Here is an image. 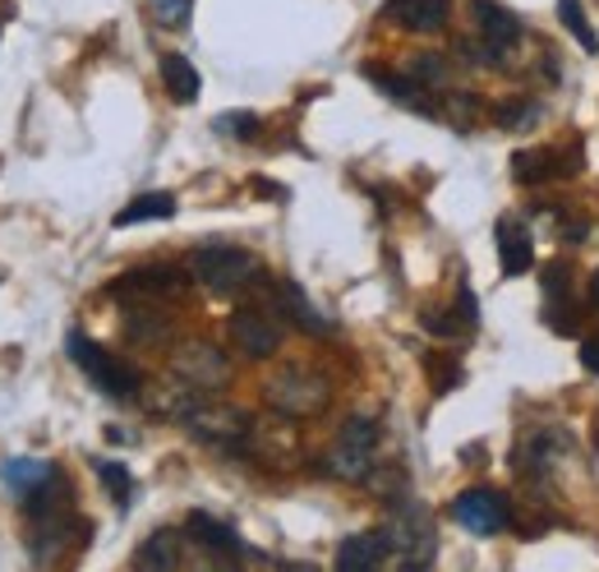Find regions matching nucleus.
Here are the masks:
<instances>
[{
    "mask_svg": "<svg viewBox=\"0 0 599 572\" xmlns=\"http://www.w3.org/2000/svg\"><path fill=\"white\" fill-rule=\"evenodd\" d=\"M190 273H194V282L207 286V292L231 296V292H240L245 277L254 273V258L245 250H236V245H203L190 258Z\"/></svg>",
    "mask_w": 599,
    "mask_h": 572,
    "instance_id": "2",
    "label": "nucleus"
},
{
    "mask_svg": "<svg viewBox=\"0 0 599 572\" xmlns=\"http://www.w3.org/2000/svg\"><path fill=\"white\" fill-rule=\"evenodd\" d=\"M129 332H135L139 342H152V337H162V332H167V324H158V315H135Z\"/></svg>",
    "mask_w": 599,
    "mask_h": 572,
    "instance_id": "30",
    "label": "nucleus"
},
{
    "mask_svg": "<svg viewBox=\"0 0 599 572\" xmlns=\"http://www.w3.org/2000/svg\"><path fill=\"white\" fill-rule=\"evenodd\" d=\"M93 472H97L101 485H107L111 504H116V508H129V494H135V476H129L120 462H107V457H93Z\"/></svg>",
    "mask_w": 599,
    "mask_h": 572,
    "instance_id": "21",
    "label": "nucleus"
},
{
    "mask_svg": "<svg viewBox=\"0 0 599 572\" xmlns=\"http://www.w3.org/2000/svg\"><path fill=\"white\" fill-rule=\"evenodd\" d=\"M374 448H378V425L355 415V421H346L342 434H336V448H332L328 466L346 480H364L374 472Z\"/></svg>",
    "mask_w": 599,
    "mask_h": 572,
    "instance_id": "4",
    "label": "nucleus"
},
{
    "mask_svg": "<svg viewBox=\"0 0 599 572\" xmlns=\"http://www.w3.org/2000/svg\"><path fill=\"white\" fill-rule=\"evenodd\" d=\"M452 14V0H387L378 10L383 23H393L402 33H438Z\"/></svg>",
    "mask_w": 599,
    "mask_h": 572,
    "instance_id": "8",
    "label": "nucleus"
},
{
    "mask_svg": "<svg viewBox=\"0 0 599 572\" xmlns=\"http://www.w3.org/2000/svg\"><path fill=\"white\" fill-rule=\"evenodd\" d=\"M231 342H236L249 360H268L281 347V328L272 324V315L249 305V309H236V315H231Z\"/></svg>",
    "mask_w": 599,
    "mask_h": 572,
    "instance_id": "7",
    "label": "nucleus"
},
{
    "mask_svg": "<svg viewBox=\"0 0 599 572\" xmlns=\"http://www.w3.org/2000/svg\"><path fill=\"white\" fill-rule=\"evenodd\" d=\"M162 84H167L171 102H180V107H190V102H199V88H203L199 70H194L185 56H180V51H167V56H162Z\"/></svg>",
    "mask_w": 599,
    "mask_h": 572,
    "instance_id": "18",
    "label": "nucleus"
},
{
    "mask_svg": "<svg viewBox=\"0 0 599 572\" xmlns=\"http://www.w3.org/2000/svg\"><path fill=\"white\" fill-rule=\"evenodd\" d=\"M499 264L507 277H521L535 264V250H531V231L521 222H499Z\"/></svg>",
    "mask_w": 599,
    "mask_h": 572,
    "instance_id": "16",
    "label": "nucleus"
},
{
    "mask_svg": "<svg viewBox=\"0 0 599 572\" xmlns=\"http://www.w3.org/2000/svg\"><path fill=\"white\" fill-rule=\"evenodd\" d=\"M175 374H185L199 393H213V388H222L231 379V366H226V356L217 347H207V342H185L175 351Z\"/></svg>",
    "mask_w": 599,
    "mask_h": 572,
    "instance_id": "9",
    "label": "nucleus"
},
{
    "mask_svg": "<svg viewBox=\"0 0 599 572\" xmlns=\"http://www.w3.org/2000/svg\"><path fill=\"white\" fill-rule=\"evenodd\" d=\"M167 218H175V194L171 190H152V194H139V199H129L120 213H116V222L111 226H139V222H167Z\"/></svg>",
    "mask_w": 599,
    "mask_h": 572,
    "instance_id": "17",
    "label": "nucleus"
},
{
    "mask_svg": "<svg viewBox=\"0 0 599 572\" xmlns=\"http://www.w3.org/2000/svg\"><path fill=\"white\" fill-rule=\"evenodd\" d=\"M272 300H277V309H281V315H291V319H296V328L314 332V337H328V332H332V324L319 315L314 305L304 300V292H300V286H296L291 277H281V282L272 286Z\"/></svg>",
    "mask_w": 599,
    "mask_h": 572,
    "instance_id": "15",
    "label": "nucleus"
},
{
    "mask_svg": "<svg viewBox=\"0 0 599 572\" xmlns=\"http://www.w3.org/2000/svg\"><path fill=\"white\" fill-rule=\"evenodd\" d=\"M590 292H595V300H599V273H595V282H590Z\"/></svg>",
    "mask_w": 599,
    "mask_h": 572,
    "instance_id": "33",
    "label": "nucleus"
},
{
    "mask_svg": "<svg viewBox=\"0 0 599 572\" xmlns=\"http://www.w3.org/2000/svg\"><path fill=\"white\" fill-rule=\"evenodd\" d=\"M457 315H461V328H475L480 324V300H475L471 286H461V292H457Z\"/></svg>",
    "mask_w": 599,
    "mask_h": 572,
    "instance_id": "29",
    "label": "nucleus"
},
{
    "mask_svg": "<svg viewBox=\"0 0 599 572\" xmlns=\"http://www.w3.org/2000/svg\"><path fill=\"white\" fill-rule=\"evenodd\" d=\"M152 10L167 29H190V14H194V0H152Z\"/></svg>",
    "mask_w": 599,
    "mask_h": 572,
    "instance_id": "25",
    "label": "nucleus"
},
{
    "mask_svg": "<svg viewBox=\"0 0 599 572\" xmlns=\"http://www.w3.org/2000/svg\"><path fill=\"white\" fill-rule=\"evenodd\" d=\"M581 366L590 374H599V337H586V342H581Z\"/></svg>",
    "mask_w": 599,
    "mask_h": 572,
    "instance_id": "32",
    "label": "nucleus"
},
{
    "mask_svg": "<svg viewBox=\"0 0 599 572\" xmlns=\"http://www.w3.org/2000/svg\"><path fill=\"white\" fill-rule=\"evenodd\" d=\"M185 531L203 544L207 554H217L222 563H231V559H240V554H245V540L236 536V527H226V522H217V517H207V512H190Z\"/></svg>",
    "mask_w": 599,
    "mask_h": 572,
    "instance_id": "12",
    "label": "nucleus"
},
{
    "mask_svg": "<svg viewBox=\"0 0 599 572\" xmlns=\"http://www.w3.org/2000/svg\"><path fill=\"white\" fill-rule=\"evenodd\" d=\"M268 402L286 415H319L328 406V383L309 370H281L268 379Z\"/></svg>",
    "mask_w": 599,
    "mask_h": 572,
    "instance_id": "5",
    "label": "nucleus"
},
{
    "mask_svg": "<svg viewBox=\"0 0 599 572\" xmlns=\"http://www.w3.org/2000/svg\"><path fill=\"white\" fill-rule=\"evenodd\" d=\"M410 80H420V84H442L448 80V70H442V56H410Z\"/></svg>",
    "mask_w": 599,
    "mask_h": 572,
    "instance_id": "27",
    "label": "nucleus"
},
{
    "mask_svg": "<svg viewBox=\"0 0 599 572\" xmlns=\"http://www.w3.org/2000/svg\"><path fill=\"white\" fill-rule=\"evenodd\" d=\"M370 80H374L387 97H397L402 107L425 112V88H420V80H402V74H383V70H370Z\"/></svg>",
    "mask_w": 599,
    "mask_h": 572,
    "instance_id": "22",
    "label": "nucleus"
},
{
    "mask_svg": "<svg viewBox=\"0 0 599 572\" xmlns=\"http://www.w3.org/2000/svg\"><path fill=\"white\" fill-rule=\"evenodd\" d=\"M387 540H393V550L402 554L406 568H429L434 563V522H429V512L420 504H402L393 512Z\"/></svg>",
    "mask_w": 599,
    "mask_h": 572,
    "instance_id": "3",
    "label": "nucleus"
},
{
    "mask_svg": "<svg viewBox=\"0 0 599 572\" xmlns=\"http://www.w3.org/2000/svg\"><path fill=\"white\" fill-rule=\"evenodd\" d=\"M0 480H6V489L14 494V499H29V494H38L56 480V466L38 462V457H6L0 462Z\"/></svg>",
    "mask_w": 599,
    "mask_h": 572,
    "instance_id": "13",
    "label": "nucleus"
},
{
    "mask_svg": "<svg viewBox=\"0 0 599 572\" xmlns=\"http://www.w3.org/2000/svg\"><path fill=\"white\" fill-rule=\"evenodd\" d=\"M425 370L434 374V393H452V388L461 383V366H452V360L429 356V360H425Z\"/></svg>",
    "mask_w": 599,
    "mask_h": 572,
    "instance_id": "26",
    "label": "nucleus"
},
{
    "mask_svg": "<svg viewBox=\"0 0 599 572\" xmlns=\"http://www.w3.org/2000/svg\"><path fill=\"white\" fill-rule=\"evenodd\" d=\"M135 563H139V568H175V563H180V536H175V531L148 536V540L139 544Z\"/></svg>",
    "mask_w": 599,
    "mask_h": 572,
    "instance_id": "20",
    "label": "nucleus"
},
{
    "mask_svg": "<svg viewBox=\"0 0 599 572\" xmlns=\"http://www.w3.org/2000/svg\"><path fill=\"white\" fill-rule=\"evenodd\" d=\"M452 517L466 527V531H475V536H493V531H503L512 522V512H507V499L503 494H493V489H466L452 499Z\"/></svg>",
    "mask_w": 599,
    "mask_h": 572,
    "instance_id": "6",
    "label": "nucleus"
},
{
    "mask_svg": "<svg viewBox=\"0 0 599 572\" xmlns=\"http://www.w3.org/2000/svg\"><path fill=\"white\" fill-rule=\"evenodd\" d=\"M512 171H516V180H526V186H535V180H549V176H558V152H549V148H521V152H512Z\"/></svg>",
    "mask_w": 599,
    "mask_h": 572,
    "instance_id": "19",
    "label": "nucleus"
},
{
    "mask_svg": "<svg viewBox=\"0 0 599 572\" xmlns=\"http://www.w3.org/2000/svg\"><path fill=\"white\" fill-rule=\"evenodd\" d=\"M420 324H425V332H434V337H457V332H461V324H452V315H442V309H425Z\"/></svg>",
    "mask_w": 599,
    "mask_h": 572,
    "instance_id": "28",
    "label": "nucleus"
},
{
    "mask_svg": "<svg viewBox=\"0 0 599 572\" xmlns=\"http://www.w3.org/2000/svg\"><path fill=\"white\" fill-rule=\"evenodd\" d=\"M185 292V282H180L175 268H135L116 277L111 296H125V300H167V296H180Z\"/></svg>",
    "mask_w": 599,
    "mask_h": 572,
    "instance_id": "10",
    "label": "nucleus"
},
{
    "mask_svg": "<svg viewBox=\"0 0 599 572\" xmlns=\"http://www.w3.org/2000/svg\"><path fill=\"white\" fill-rule=\"evenodd\" d=\"M471 14H475V29H480V38H484L489 46L507 51V46L521 38L516 14H512V10H503L499 0H471Z\"/></svg>",
    "mask_w": 599,
    "mask_h": 572,
    "instance_id": "14",
    "label": "nucleus"
},
{
    "mask_svg": "<svg viewBox=\"0 0 599 572\" xmlns=\"http://www.w3.org/2000/svg\"><path fill=\"white\" fill-rule=\"evenodd\" d=\"M387 554H393L387 531H360V536L342 540V550H336V568H342V572H370V568H383Z\"/></svg>",
    "mask_w": 599,
    "mask_h": 572,
    "instance_id": "11",
    "label": "nucleus"
},
{
    "mask_svg": "<svg viewBox=\"0 0 599 572\" xmlns=\"http://www.w3.org/2000/svg\"><path fill=\"white\" fill-rule=\"evenodd\" d=\"M563 277H567V268H563V264H549V268H544V292L563 296Z\"/></svg>",
    "mask_w": 599,
    "mask_h": 572,
    "instance_id": "31",
    "label": "nucleus"
},
{
    "mask_svg": "<svg viewBox=\"0 0 599 572\" xmlns=\"http://www.w3.org/2000/svg\"><path fill=\"white\" fill-rule=\"evenodd\" d=\"M65 351H69V360L79 366L93 383H97V393H107V398H116V402H129L139 393V374L129 370V366H120L116 356H107L101 351L93 337H84V332H69L65 337Z\"/></svg>",
    "mask_w": 599,
    "mask_h": 572,
    "instance_id": "1",
    "label": "nucleus"
},
{
    "mask_svg": "<svg viewBox=\"0 0 599 572\" xmlns=\"http://www.w3.org/2000/svg\"><path fill=\"white\" fill-rule=\"evenodd\" d=\"M558 19H563V29L581 42V51H599V38H595V29L586 23V6H581V0H558Z\"/></svg>",
    "mask_w": 599,
    "mask_h": 572,
    "instance_id": "23",
    "label": "nucleus"
},
{
    "mask_svg": "<svg viewBox=\"0 0 599 572\" xmlns=\"http://www.w3.org/2000/svg\"><path fill=\"white\" fill-rule=\"evenodd\" d=\"M213 129H217V135H226V139H254L258 129H264V120H258L254 112H222L213 120Z\"/></svg>",
    "mask_w": 599,
    "mask_h": 572,
    "instance_id": "24",
    "label": "nucleus"
}]
</instances>
